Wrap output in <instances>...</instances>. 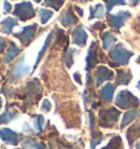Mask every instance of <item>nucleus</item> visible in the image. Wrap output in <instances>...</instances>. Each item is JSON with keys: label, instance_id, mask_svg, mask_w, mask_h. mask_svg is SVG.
<instances>
[{"label": "nucleus", "instance_id": "f03ea898", "mask_svg": "<svg viewBox=\"0 0 140 149\" xmlns=\"http://www.w3.org/2000/svg\"><path fill=\"white\" fill-rule=\"evenodd\" d=\"M98 115H100V125L102 127H112L118 120L121 112L115 107H110L101 110Z\"/></svg>", "mask_w": 140, "mask_h": 149}, {"label": "nucleus", "instance_id": "bb28decb", "mask_svg": "<svg viewBox=\"0 0 140 149\" xmlns=\"http://www.w3.org/2000/svg\"><path fill=\"white\" fill-rule=\"evenodd\" d=\"M43 124H44V117L43 115H37L35 121H34V127L37 132H42L43 130Z\"/></svg>", "mask_w": 140, "mask_h": 149}, {"label": "nucleus", "instance_id": "ea45409f", "mask_svg": "<svg viewBox=\"0 0 140 149\" xmlns=\"http://www.w3.org/2000/svg\"><path fill=\"white\" fill-rule=\"evenodd\" d=\"M137 88H138V89H139V90H140V81H139V82H138V84H137Z\"/></svg>", "mask_w": 140, "mask_h": 149}, {"label": "nucleus", "instance_id": "4468645a", "mask_svg": "<svg viewBox=\"0 0 140 149\" xmlns=\"http://www.w3.org/2000/svg\"><path fill=\"white\" fill-rule=\"evenodd\" d=\"M59 20H60L61 24L67 28V26H70V25H72V24H75L77 22V17L70 10H68V11L62 13V15L60 17Z\"/></svg>", "mask_w": 140, "mask_h": 149}, {"label": "nucleus", "instance_id": "39448f33", "mask_svg": "<svg viewBox=\"0 0 140 149\" xmlns=\"http://www.w3.org/2000/svg\"><path fill=\"white\" fill-rule=\"evenodd\" d=\"M130 15H131L130 12L121 10V11H118L117 13L111 14V15L108 17V24H110V26L116 29V30H119V29L125 24L126 20L129 18Z\"/></svg>", "mask_w": 140, "mask_h": 149}, {"label": "nucleus", "instance_id": "7ed1b4c3", "mask_svg": "<svg viewBox=\"0 0 140 149\" xmlns=\"http://www.w3.org/2000/svg\"><path fill=\"white\" fill-rule=\"evenodd\" d=\"M132 55H134V53L124 48L123 44L116 45L110 52V57L116 63L117 65H126Z\"/></svg>", "mask_w": 140, "mask_h": 149}, {"label": "nucleus", "instance_id": "1a4fd4ad", "mask_svg": "<svg viewBox=\"0 0 140 149\" xmlns=\"http://www.w3.org/2000/svg\"><path fill=\"white\" fill-rule=\"evenodd\" d=\"M72 40H73V43L76 45L84 46L87 43V40H88V34L85 32V30L82 26L76 28L75 31L72 32Z\"/></svg>", "mask_w": 140, "mask_h": 149}, {"label": "nucleus", "instance_id": "a19ab883", "mask_svg": "<svg viewBox=\"0 0 140 149\" xmlns=\"http://www.w3.org/2000/svg\"><path fill=\"white\" fill-rule=\"evenodd\" d=\"M34 1H35V2H41L42 0H34Z\"/></svg>", "mask_w": 140, "mask_h": 149}, {"label": "nucleus", "instance_id": "4be33fe9", "mask_svg": "<svg viewBox=\"0 0 140 149\" xmlns=\"http://www.w3.org/2000/svg\"><path fill=\"white\" fill-rule=\"evenodd\" d=\"M102 149H123V148H121V137H119V136L114 137V138L110 141V144H108L105 148H102Z\"/></svg>", "mask_w": 140, "mask_h": 149}, {"label": "nucleus", "instance_id": "423d86ee", "mask_svg": "<svg viewBox=\"0 0 140 149\" xmlns=\"http://www.w3.org/2000/svg\"><path fill=\"white\" fill-rule=\"evenodd\" d=\"M36 29H37V25H36V24L28 25V26H25L21 32L15 33L14 36L17 37V38H19L24 46H28V44H30V42L33 40L35 33H36Z\"/></svg>", "mask_w": 140, "mask_h": 149}, {"label": "nucleus", "instance_id": "b1692460", "mask_svg": "<svg viewBox=\"0 0 140 149\" xmlns=\"http://www.w3.org/2000/svg\"><path fill=\"white\" fill-rule=\"evenodd\" d=\"M51 32L48 34V36H47V38H46V41H45V43H44V45H43V47H42V49H41V52L38 53V56H37V59H36V63H35V68L37 67V65H38V63H40V61H41V58H42V56H43V54L45 53V51H46V47L48 46V44H49V42H51Z\"/></svg>", "mask_w": 140, "mask_h": 149}, {"label": "nucleus", "instance_id": "2eb2a0df", "mask_svg": "<svg viewBox=\"0 0 140 149\" xmlns=\"http://www.w3.org/2000/svg\"><path fill=\"white\" fill-rule=\"evenodd\" d=\"M139 115H140V110H131V111H128L126 114L124 115V117H123L121 127V128H124L125 126L128 125L130 122H132L136 117H138Z\"/></svg>", "mask_w": 140, "mask_h": 149}, {"label": "nucleus", "instance_id": "412c9836", "mask_svg": "<svg viewBox=\"0 0 140 149\" xmlns=\"http://www.w3.org/2000/svg\"><path fill=\"white\" fill-rule=\"evenodd\" d=\"M54 12L51 10H47V9H41L40 10V18H41V22L42 24H45L48 22V20L53 17Z\"/></svg>", "mask_w": 140, "mask_h": 149}, {"label": "nucleus", "instance_id": "e433bc0d", "mask_svg": "<svg viewBox=\"0 0 140 149\" xmlns=\"http://www.w3.org/2000/svg\"><path fill=\"white\" fill-rule=\"evenodd\" d=\"M129 1H131V3H132V5L135 6V5H137V3L139 2L140 0H129Z\"/></svg>", "mask_w": 140, "mask_h": 149}, {"label": "nucleus", "instance_id": "f8f14e48", "mask_svg": "<svg viewBox=\"0 0 140 149\" xmlns=\"http://www.w3.org/2000/svg\"><path fill=\"white\" fill-rule=\"evenodd\" d=\"M95 44L96 43L93 42L91 44V47H90V51H89V54H88V57H87V70H90L92 69L94 66L98 64V57H96V51L94 49V47H95Z\"/></svg>", "mask_w": 140, "mask_h": 149}, {"label": "nucleus", "instance_id": "c756f323", "mask_svg": "<svg viewBox=\"0 0 140 149\" xmlns=\"http://www.w3.org/2000/svg\"><path fill=\"white\" fill-rule=\"evenodd\" d=\"M3 9H5L6 13H9L10 11H11V9H12V6L9 3V1H7V0H5V1H3Z\"/></svg>", "mask_w": 140, "mask_h": 149}, {"label": "nucleus", "instance_id": "f257e3e1", "mask_svg": "<svg viewBox=\"0 0 140 149\" xmlns=\"http://www.w3.org/2000/svg\"><path fill=\"white\" fill-rule=\"evenodd\" d=\"M116 105L121 109H129V107H136L139 105V100L135 97L130 91L123 90L116 97Z\"/></svg>", "mask_w": 140, "mask_h": 149}, {"label": "nucleus", "instance_id": "9d476101", "mask_svg": "<svg viewBox=\"0 0 140 149\" xmlns=\"http://www.w3.org/2000/svg\"><path fill=\"white\" fill-rule=\"evenodd\" d=\"M30 71V66H28L24 61V57L22 59H20L19 63L14 66V68L12 69V74H13L14 79H20L24 77L25 74H28Z\"/></svg>", "mask_w": 140, "mask_h": 149}, {"label": "nucleus", "instance_id": "a878e982", "mask_svg": "<svg viewBox=\"0 0 140 149\" xmlns=\"http://www.w3.org/2000/svg\"><path fill=\"white\" fill-rule=\"evenodd\" d=\"M126 3L127 2L125 1V0H108L107 5H106V9H107V11H111L114 6H117V5L125 6Z\"/></svg>", "mask_w": 140, "mask_h": 149}, {"label": "nucleus", "instance_id": "aec40b11", "mask_svg": "<svg viewBox=\"0 0 140 149\" xmlns=\"http://www.w3.org/2000/svg\"><path fill=\"white\" fill-rule=\"evenodd\" d=\"M17 116H18V113L15 111H12V112L6 111L5 113H2L0 115V125L3 124V123H9L10 121H12Z\"/></svg>", "mask_w": 140, "mask_h": 149}, {"label": "nucleus", "instance_id": "20e7f679", "mask_svg": "<svg viewBox=\"0 0 140 149\" xmlns=\"http://www.w3.org/2000/svg\"><path fill=\"white\" fill-rule=\"evenodd\" d=\"M13 14L15 17L20 18V20L26 21L28 19L34 18L35 10H34L32 3L30 1H22V2L15 5L13 10Z\"/></svg>", "mask_w": 140, "mask_h": 149}, {"label": "nucleus", "instance_id": "2f4dec72", "mask_svg": "<svg viewBox=\"0 0 140 149\" xmlns=\"http://www.w3.org/2000/svg\"><path fill=\"white\" fill-rule=\"evenodd\" d=\"M93 28H95V29H104V24L102 23V22H96V23L94 24L93 25Z\"/></svg>", "mask_w": 140, "mask_h": 149}, {"label": "nucleus", "instance_id": "7c9ffc66", "mask_svg": "<svg viewBox=\"0 0 140 149\" xmlns=\"http://www.w3.org/2000/svg\"><path fill=\"white\" fill-rule=\"evenodd\" d=\"M73 78H75V80L78 82L79 84H82V81H81V78H80V74H79V72H76L75 74H73Z\"/></svg>", "mask_w": 140, "mask_h": 149}, {"label": "nucleus", "instance_id": "f704fd0d", "mask_svg": "<svg viewBox=\"0 0 140 149\" xmlns=\"http://www.w3.org/2000/svg\"><path fill=\"white\" fill-rule=\"evenodd\" d=\"M23 130H24V132H30V130H28V123H24Z\"/></svg>", "mask_w": 140, "mask_h": 149}, {"label": "nucleus", "instance_id": "c9c22d12", "mask_svg": "<svg viewBox=\"0 0 140 149\" xmlns=\"http://www.w3.org/2000/svg\"><path fill=\"white\" fill-rule=\"evenodd\" d=\"M36 149H47V148H46V146H45L44 144H41L40 146H37V148H36Z\"/></svg>", "mask_w": 140, "mask_h": 149}, {"label": "nucleus", "instance_id": "473e14b6", "mask_svg": "<svg viewBox=\"0 0 140 149\" xmlns=\"http://www.w3.org/2000/svg\"><path fill=\"white\" fill-rule=\"evenodd\" d=\"M3 47H5V41L0 37V52L3 49Z\"/></svg>", "mask_w": 140, "mask_h": 149}, {"label": "nucleus", "instance_id": "cd10ccee", "mask_svg": "<svg viewBox=\"0 0 140 149\" xmlns=\"http://www.w3.org/2000/svg\"><path fill=\"white\" fill-rule=\"evenodd\" d=\"M36 145V141L33 139V138H26L25 139V141L23 143V147L24 148H32V147H34Z\"/></svg>", "mask_w": 140, "mask_h": 149}, {"label": "nucleus", "instance_id": "f3484780", "mask_svg": "<svg viewBox=\"0 0 140 149\" xmlns=\"http://www.w3.org/2000/svg\"><path fill=\"white\" fill-rule=\"evenodd\" d=\"M103 41V48L104 49H110L113 46V44L116 42V37L113 35L111 32H106L102 35Z\"/></svg>", "mask_w": 140, "mask_h": 149}, {"label": "nucleus", "instance_id": "58836bf2", "mask_svg": "<svg viewBox=\"0 0 140 149\" xmlns=\"http://www.w3.org/2000/svg\"><path fill=\"white\" fill-rule=\"evenodd\" d=\"M136 149H140V141L137 144V148H136Z\"/></svg>", "mask_w": 140, "mask_h": 149}, {"label": "nucleus", "instance_id": "6e6552de", "mask_svg": "<svg viewBox=\"0 0 140 149\" xmlns=\"http://www.w3.org/2000/svg\"><path fill=\"white\" fill-rule=\"evenodd\" d=\"M0 136H1V139L7 144L17 146L19 143V135L10 128H1L0 130Z\"/></svg>", "mask_w": 140, "mask_h": 149}, {"label": "nucleus", "instance_id": "ddd939ff", "mask_svg": "<svg viewBox=\"0 0 140 149\" xmlns=\"http://www.w3.org/2000/svg\"><path fill=\"white\" fill-rule=\"evenodd\" d=\"M18 25V21L13 18H6L1 21V28H2V31L6 34H10L12 32L14 26Z\"/></svg>", "mask_w": 140, "mask_h": 149}, {"label": "nucleus", "instance_id": "4c0bfd02", "mask_svg": "<svg viewBox=\"0 0 140 149\" xmlns=\"http://www.w3.org/2000/svg\"><path fill=\"white\" fill-rule=\"evenodd\" d=\"M1 107H2V100L0 98V110H1Z\"/></svg>", "mask_w": 140, "mask_h": 149}, {"label": "nucleus", "instance_id": "393cba45", "mask_svg": "<svg viewBox=\"0 0 140 149\" xmlns=\"http://www.w3.org/2000/svg\"><path fill=\"white\" fill-rule=\"evenodd\" d=\"M73 53H77V49H70L65 55V63L68 68H70L73 64Z\"/></svg>", "mask_w": 140, "mask_h": 149}, {"label": "nucleus", "instance_id": "5701e85b", "mask_svg": "<svg viewBox=\"0 0 140 149\" xmlns=\"http://www.w3.org/2000/svg\"><path fill=\"white\" fill-rule=\"evenodd\" d=\"M64 1L65 0H45L44 1V5L47 7H51L55 10L60 9V7L64 5Z\"/></svg>", "mask_w": 140, "mask_h": 149}, {"label": "nucleus", "instance_id": "6ab92c4d", "mask_svg": "<svg viewBox=\"0 0 140 149\" xmlns=\"http://www.w3.org/2000/svg\"><path fill=\"white\" fill-rule=\"evenodd\" d=\"M105 14V11H104V8H103L102 5H96L94 8L91 7V12H90V18L89 19H93V18H103Z\"/></svg>", "mask_w": 140, "mask_h": 149}, {"label": "nucleus", "instance_id": "dca6fc26", "mask_svg": "<svg viewBox=\"0 0 140 149\" xmlns=\"http://www.w3.org/2000/svg\"><path fill=\"white\" fill-rule=\"evenodd\" d=\"M131 80V74L130 71L126 70H118L117 71V84H128Z\"/></svg>", "mask_w": 140, "mask_h": 149}, {"label": "nucleus", "instance_id": "a211bd4d", "mask_svg": "<svg viewBox=\"0 0 140 149\" xmlns=\"http://www.w3.org/2000/svg\"><path fill=\"white\" fill-rule=\"evenodd\" d=\"M19 53H20V48L15 46V44H14V43H12V44H11V46H10V48L7 51V54H6V56H5V61L6 63H10V61H13V58H15Z\"/></svg>", "mask_w": 140, "mask_h": 149}, {"label": "nucleus", "instance_id": "9b49d317", "mask_svg": "<svg viewBox=\"0 0 140 149\" xmlns=\"http://www.w3.org/2000/svg\"><path fill=\"white\" fill-rule=\"evenodd\" d=\"M114 91H115V86L113 84H106L100 90V97L104 101L110 102V101H112L113 95H114Z\"/></svg>", "mask_w": 140, "mask_h": 149}, {"label": "nucleus", "instance_id": "72a5a7b5", "mask_svg": "<svg viewBox=\"0 0 140 149\" xmlns=\"http://www.w3.org/2000/svg\"><path fill=\"white\" fill-rule=\"evenodd\" d=\"M75 9L77 10V12H78V13L80 14V17H82V15H83V11L80 9L79 7H75Z\"/></svg>", "mask_w": 140, "mask_h": 149}, {"label": "nucleus", "instance_id": "0eeeda50", "mask_svg": "<svg viewBox=\"0 0 140 149\" xmlns=\"http://www.w3.org/2000/svg\"><path fill=\"white\" fill-rule=\"evenodd\" d=\"M113 76H114V74H113L112 70H110L107 67H105V66H100L98 69H96V72H95L96 86L100 87L104 81L110 80L111 78H113Z\"/></svg>", "mask_w": 140, "mask_h": 149}, {"label": "nucleus", "instance_id": "c85d7f7f", "mask_svg": "<svg viewBox=\"0 0 140 149\" xmlns=\"http://www.w3.org/2000/svg\"><path fill=\"white\" fill-rule=\"evenodd\" d=\"M41 109H42V111H45V112H48L49 110L51 109V102L47 100V99H45L44 101H43V104L42 107H41Z\"/></svg>", "mask_w": 140, "mask_h": 149}]
</instances>
